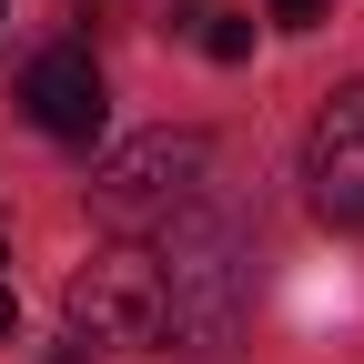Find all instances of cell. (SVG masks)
<instances>
[{
    "instance_id": "1",
    "label": "cell",
    "mask_w": 364,
    "mask_h": 364,
    "mask_svg": "<svg viewBox=\"0 0 364 364\" xmlns=\"http://www.w3.org/2000/svg\"><path fill=\"white\" fill-rule=\"evenodd\" d=\"M162 354H193V364H223L243 344V233L223 213H172L162 223Z\"/></svg>"
},
{
    "instance_id": "2",
    "label": "cell",
    "mask_w": 364,
    "mask_h": 364,
    "mask_svg": "<svg viewBox=\"0 0 364 364\" xmlns=\"http://www.w3.org/2000/svg\"><path fill=\"white\" fill-rule=\"evenodd\" d=\"M203 172H213L203 132H132V142H112L102 172H91V213H102L112 233H162L172 213L203 203Z\"/></svg>"
},
{
    "instance_id": "3",
    "label": "cell",
    "mask_w": 364,
    "mask_h": 364,
    "mask_svg": "<svg viewBox=\"0 0 364 364\" xmlns=\"http://www.w3.org/2000/svg\"><path fill=\"white\" fill-rule=\"evenodd\" d=\"M71 324L91 344H162V263L142 243H102L81 273H71Z\"/></svg>"
},
{
    "instance_id": "4",
    "label": "cell",
    "mask_w": 364,
    "mask_h": 364,
    "mask_svg": "<svg viewBox=\"0 0 364 364\" xmlns=\"http://www.w3.org/2000/svg\"><path fill=\"white\" fill-rule=\"evenodd\" d=\"M304 193L334 233H364V81H344L324 112H314V142H304Z\"/></svg>"
},
{
    "instance_id": "5",
    "label": "cell",
    "mask_w": 364,
    "mask_h": 364,
    "mask_svg": "<svg viewBox=\"0 0 364 364\" xmlns=\"http://www.w3.org/2000/svg\"><path fill=\"white\" fill-rule=\"evenodd\" d=\"M21 112L51 132V142H102L112 122V91H102V61L81 51V41H51L31 71H21Z\"/></svg>"
},
{
    "instance_id": "6",
    "label": "cell",
    "mask_w": 364,
    "mask_h": 364,
    "mask_svg": "<svg viewBox=\"0 0 364 364\" xmlns=\"http://www.w3.org/2000/svg\"><path fill=\"white\" fill-rule=\"evenodd\" d=\"M203 51H213V61H243V51H253V21H233V11L203 21Z\"/></svg>"
},
{
    "instance_id": "7",
    "label": "cell",
    "mask_w": 364,
    "mask_h": 364,
    "mask_svg": "<svg viewBox=\"0 0 364 364\" xmlns=\"http://www.w3.org/2000/svg\"><path fill=\"white\" fill-rule=\"evenodd\" d=\"M263 11L284 21V31H314V21H334V0H263Z\"/></svg>"
},
{
    "instance_id": "8",
    "label": "cell",
    "mask_w": 364,
    "mask_h": 364,
    "mask_svg": "<svg viewBox=\"0 0 364 364\" xmlns=\"http://www.w3.org/2000/svg\"><path fill=\"white\" fill-rule=\"evenodd\" d=\"M21 334V304H11V284H0V344H11Z\"/></svg>"
},
{
    "instance_id": "9",
    "label": "cell",
    "mask_w": 364,
    "mask_h": 364,
    "mask_svg": "<svg viewBox=\"0 0 364 364\" xmlns=\"http://www.w3.org/2000/svg\"><path fill=\"white\" fill-rule=\"evenodd\" d=\"M51 364H91V354H71V344H61V354H51Z\"/></svg>"
},
{
    "instance_id": "10",
    "label": "cell",
    "mask_w": 364,
    "mask_h": 364,
    "mask_svg": "<svg viewBox=\"0 0 364 364\" xmlns=\"http://www.w3.org/2000/svg\"><path fill=\"white\" fill-rule=\"evenodd\" d=\"M0 11H11V0H0Z\"/></svg>"
}]
</instances>
